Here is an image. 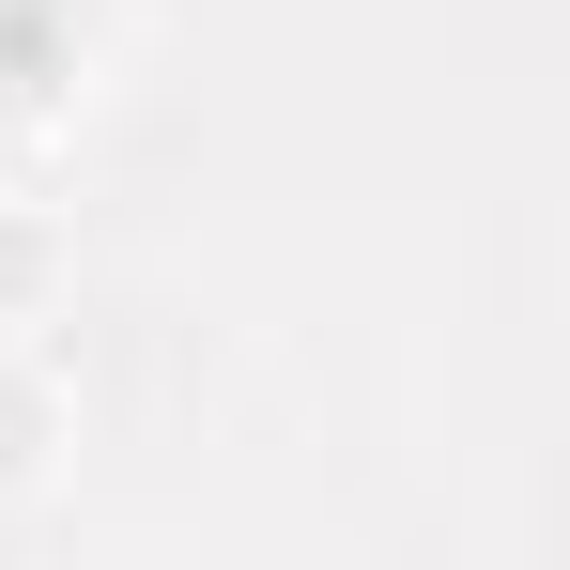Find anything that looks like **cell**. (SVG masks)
<instances>
[{"label": "cell", "instance_id": "3957f363", "mask_svg": "<svg viewBox=\"0 0 570 570\" xmlns=\"http://www.w3.org/2000/svg\"><path fill=\"white\" fill-rule=\"evenodd\" d=\"M47 263H62V232H47L31 200H0V324H31V308H47Z\"/></svg>", "mask_w": 570, "mask_h": 570}, {"label": "cell", "instance_id": "7a4b0ae2", "mask_svg": "<svg viewBox=\"0 0 570 570\" xmlns=\"http://www.w3.org/2000/svg\"><path fill=\"white\" fill-rule=\"evenodd\" d=\"M62 448H78V416H62V371H47V355L0 324V509H16V493H47V463H62Z\"/></svg>", "mask_w": 570, "mask_h": 570}, {"label": "cell", "instance_id": "6da1fadb", "mask_svg": "<svg viewBox=\"0 0 570 570\" xmlns=\"http://www.w3.org/2000/svg\"><path fill=\"white\" fill-rule=\"evenodd\" d=\"M94 0H0V155H47L94 94Z\"/></svg>", "mask_w": 570, "mask_h": 570}]
</instances>
